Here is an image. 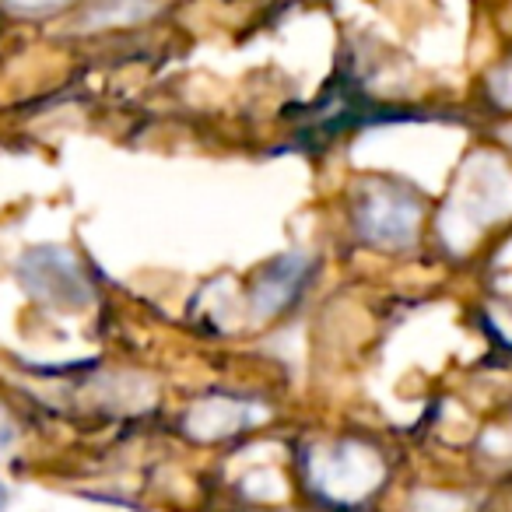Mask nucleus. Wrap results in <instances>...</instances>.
<instances>
[{
  "instance_id": "nucleus-4",
  "label": "nucleus",
  "mask_w": 512,
  "mask_h": 512,
  "mask_svg": "<svg viewBox=\"0 0 512 512\" xmlns=\"http://www.w3.org/2000/svg\"><path fill=\"white\" fill-rule=\"evenodd\" d=\"M491 95H495L502 106H512V67L491 74Z\"/></svg>"
},
{
  "instance_id": "nucleus-8",
  "label": "nucleus",
  "mask_w": 512,
  "mask_h": 512,
  "mask_svg": "<svg viewBox=\"0 0 512 512\" xmlns=\"http://www.w3.org/2000/svg\"><path fill=\"white\" fill-rule=\"evenodd\" d=\"M509 137H512V134H509Z\"/></svg>"
},
{
  "instance_id": "nucleus-1",
  "label": "nucleus",
  "mask_w": 512,
  "mask_h": 512,
  "mask_svg": "<svg viewBox=\"0 0 512 512\" xmlns=\"http://www.w3.org/2000/svg\"><path fill=\"white\" fill-rule=\"evenodd\" d=\"M421 200L390 183H376L355 197L351 221L362 242L372 249H411L421 232Z\"/></svg>"
},
{
  "instance_id": "nucleus-6",
  "label": "nucleus",
  "mask_w": 512,
  "mask_h": 512,
  "mask_svg": "<svg viewBox=\"0 0 512 512\" xmlns=\"http://www.w3.org/2000/svg\"><path fill=\"white\" fill-rule=\"evenodd\" d=\"M8 505H11V484L0 474V512H8Z\"/></svg>"
},
{
  "instance_id": "nucleus-2",
  "label": "nucleus",
  "mask_w": 512,
  "mask_h": 512,
  "mask_svg": "<svg viewBox=\"0 0 512 512\" xmlns=\"http://www.w3.org/2000/svg\"><path fill=\"white\" fill-rule=\"evenodd\" d=\"M306 281V260L299 253L274 260V267L267 274H260V292H256V313H281L292 302L288 288L299 292Z\"/></svg>"
},
{
  "instance_id": "nucleus-5",
  "label": "nucleus",
  "mask_w": 512,
  "mask_h": 512,
  "mask_svg": "<svg viewBox=\"0 0 512 512\" xmlns=\"http://www.w3.org/2000/svg\"><path fill=\"white\" fill-rule=\"evenodd\" d=\"M67 0H8V8L15 11H50V8H60Z\"/></svg>"
},
{
  "instance_id": "nucleus-7",
  "label": "nucleus",
  "mask_w": 512,
  "mask_h": 512,
  "mask_svg": "<svg viewBox=\"0 0 512 512\" xmlns=\"http://www.w3.org/2000/svg\"><path fill=\"white\" fill-rule=\"evenodd\" d=\"M8 442H11V425L4 421V414H0V449L8 446Z\"/></svg>"
},
{
  "instance_id": "nucleus-3",
  "label": "nucleus",
  "mask_w": 512,
  "mask_h": 512,
  "mask_svg": "<svg viewBox=\"0 0 512 512\" xmlns=\"http://www.w3.org/2000/svg\"><path fill=\"white\" fill-rule=\"evenodd\" d=\"M162 0H95L78 18L81 29H109V25H134L158 11Z\"/></svg>"
}]
</instances>
